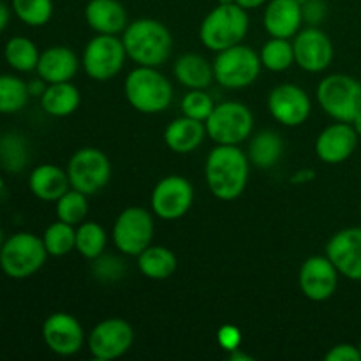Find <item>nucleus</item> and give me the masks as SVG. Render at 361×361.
I'll use <instances>...</instances> for the list:
<instances>
[{"label": "nucleus", "mask_w": 361, "mask_h": 361, "mask_svg": "<svg viewBox=\"0 0 361 361\" xmlns=\"http://www.w3.org/2000/svg\"><path fill=\"white\" fill-rule=\"evenodd\" d=\"M249 157L236 145H219L208 154L204 178L217 200L233 201L242 196L249 180Z\"/></svg>", "instance_id": "f257e3e1"}, {"label": "nucleus", "mask_w": 361, "mask_h": 361, "mask_svg": "<svg viewBox=\"0 0 361 361\" xmlns=\"http://www.w3.org/2000/svg\"><path fill=\"white\" fill-rule=\"evenodd\" d=\"M127 56L140 66L159 67L169 59L173 49L171 32L164 23L141 18L126 27L122 35Z\"/></svg>", "instance_id": "f03ea898"}, {"label": "nucleus", "mask_w": 361, "mask_h": 361, "mask_svg": "<svg viewBox=\"0 0 361 361\" xmlns=\"http://www.w3.org/2000/svg\"><path fill=\"white\" fill-rule=\"evenodd\" d=\"M249 30V14L238 4H219L204 16L200 39L212 51H224L240 44Z\"/></svg>", "instance_id": "7ed1b4c3"}, {"label": "nucleus", "mask_w": 361, "mask_h": 361, "mask_svg": "<svg viewBox=\"0 0 361 361\" xmlns=\"http://www.w3.org/2000/svg\"><path fill=\"white\" fill-rule=\"evenodd\" d=\"M126 99L136 111L154 115L171 104L173 87L155 67L140 66L130 71L123 83Z\"/></svg>", "instance_id": "20e7f679"}, {"label": "nucleus", "mask_w": 361, "mask_h": 361, "mask_svg": "<svg viewBox=\"0 0 361 361\" xmlns=\"http://www.w3.org/2000/svg\"><path fill=\"white\" fill-rule=\"evenodd\" d=\"M42 238L21 231L9 236L0 249V270L14 281H23L37 274L48 257Z\"/></svg>", "instance_id": "39448f33"}, {"label": "nucleus", "mask_w": 361, "mask_h": 361, "mask_svg": "<svg viewBox=\"0 0 361 361\" xmlns=\"http://www.w3.org/2000/svg\"><path fill=\"white\" fill-rule=\"evenodd\" d=\"M317 102L337 122H349L361 111V83L349 74H330L317 85Z\"/></svg>", "instance_id": "423d86ee"}, {"label": "nucleus", "mask_w": 361, "mask_h": 361, "mask_svg": "<svg viewBox=\"0 0 361 361\" xmlns=\"http://www.w3.org/2000/svg\"><path fill=\"white\" fill-rule=\"evenodd\" d=\"M207 134L219 145H240L250 136L254 116L245 104L236 101L221 102L204 120Z\"/></svg>", "instance_id": "0eeeda50"}, {"label": "nucleus", "mask_w": 361, "mask_h": 361, "mask_svg": "<svg viewBox=\"0 0 361 361\" xmlns=\"http://www.w3.org/2000/svg\"><path fill=\"white\" fill-rule=\"evenodd\" d=\"M214 66V78L226 88H245L256 81L261 71V59L252 48L242 42L219 51Z\"/></svg>", "instance_id": "6e6552de"}, {"label": "nucleus", "mask_w": 361, "mask_h": 361, "mask_svg": "<svg viewBox=\"0 0 361 361\" xmlns=\"http://www.w3.org/2000/svg\"><path fill=\"white\" fill-rule=\"evenodd\" d=\"M67 175L73 189L92 196L108 185L111 178V164L104 152L87 147L78 150L69 159Z\"/></svg>", "instance_id": "1a4fd4ad"}, {"label": "nucleus", "mask_w": 361, "mask_h": 361, "mask_svg": "<svg viewBox=\"0 0 361 361\" xmlns=\"http://www.w3.org/2000/svg\"><path fill=\"white\" fill-rule=\"evenodd\" d=\"M154 238V219L145 208L129 207L116 217L113 226V242L120 252L140 256Z\"/></svg>", "instance_id": "9d476101"}, {"label": "nucleus", "mask_w": 361, "mask_h": 361, "mask_svg": "<svg viewBox=\"0 0 361 361\" xmlns=\"http://www.w3.org/2000/svg\"><path fill=\"white\" fill-rule=\"evenodd\" d=\"M126 46L116 35L97 34L83 51L85 73L95 81H108L122 71Z\"/></svg>", "instance_id": "9b49d317"}, {"label": "nucleus", "mask_w": 361, "mask_h": 361, "mask_svg": "<svg viewBox=\"0 0 361 361\" xmlns=\"http://www.w3.org/2000/svg\"><path fill=\"white\" fill-rule=\"evenodd\" d=\"M194 201V189L187 178L169 175L162 178L152 192V210L164 221H176L190 210Z\"/></svg>", "instance_id": "f8f14e48"}, {"label": "nucleus", "mask_w": 361, "mask_h": 361, "mask_svg": "<svg viewBox=\"0 0 361 361\" xmlns=\"http://www.w3.org/2000/svg\"><path fill=\"white\" fill-rule=\"evenodd\" d=\"M134 341V331L126 319L109 317L101 321L88 335V349L95 360L109 361L126 355Z\"/></svg>", "instance_id": "ddd939ff"}, {"label": "nucleus", "mask_w": 361, "mask_h": 361, "mask_svg": "<svg viewBox=\"0 0 361 361\" xmlns=\"http://www.w3.org/2000/svg\"><path fill=\"white\" fill-rule=\"evenodd\" d=\"M268 109L277 122L286 127H298L307 122L312 104L303 88L284 83L275 87L268 95Z\"/></svg>", "instance_id": "4468645a"}, {"label": "nucleus", "mask_w": 361, "mask_h": 361, "mask_svg": "<svg viewBox=\"0 0 361 361\" xmlns=\"http://www.w3.org/2000/svg\"><path fill=\"white\" fill-rule=\"evenodd\" d=\"M293 49L295 62L307 73H321L334 60V44L330 37L314 25L295 35Z\"/></svg>", "instance_id": "2eb2a0df"}, {"label": "nucleus", "mask_w": 361, "mask_h": 361, "mask_svg": "<svg viewBox=\"0 0 361 361\" xmlns=\"http://www.w3.org/2000/svg\"><path fill=\"white\" fill-rule=\"evenodd\" d=\"M42 338L55 355L73 356L83 348L85 334L76 317L66 312H55L42 323Z\"/></svg>", "instance_id": "dca6fc26"}, {"label": "nucleus", "mask_w": 361, "mask_h": 361, "mask_svg": "<svg viewBox=\"0 0 361 361\" xmlns=\"http://www.w3.org/2000/svg\"><path fill=\"white\" fill-rule=\"evenodd\" d=\"M326 257L349 281L361 282V228H345L335 233L326 245Z\"/></svg>", "instance_id": "f3484780"}, {"label": "nucleus", "mask_w": 361, "mask_h": 361, "mask_svg": "<svg viewBox=\"0 0 361 361\" xmlns=\"http://www.w3.org/2000/svg\"><path fill=\"white\" fill-rule=\"evenodd\" d=\"M338 271L328 257L312 256L300 268V289L312 302H324L337 291Z\"/></svg>", "instance_id": "a211bd4d"}, {"label": "nucleus", "mask_w": 361, "mask_h": 361, "mask_svg": "<svg viewBox=\"0 0 361 361\" xmlns=\"http://www.w3.org/2000/svg\"><path fill=\"white\" fill-rule=\"evenodd\" d=\"M358 134L349 122H337L326 127L316 140V155L326 164H341L355 154Z\"/></svg>", "instance_id": "6ab92c4d"}, {"label": "nucleus", "mask_w": 361, "mask_h": 361, "mask_svg": "<svg viewBox=\"0 0 361 361\" xmlns=\"http://www.w3.org/2000/svg\"><path fill=\"white\" fill-rule=\"evenodd\" d=\"M302 23L303 13L298 0H270L267 4L263 25L271 37H295Z\"/></svg>", "instance_id": "aec40b11"}, {"label": "nucleus", "mask_w": 361, "mask_h": 361, "mask_svg": "<svg viewBox=\"0 0 361 361\" xmlns=\"http://www.w3.org/2000/svg\"><path fill=\"white\" fill-rule=\"evenodd\" d=\"M85 20L97 34L116 35L126 30L127 11L118 0H90L85 7Z\"/></svg>", "instance_id": "412c9836"}, {"label": "nucleus", "mask_w": 361, "mask_h": 361, "mask_svg": "<svg viewBox=\"0 0 361 361\" xmlns=\"http://www.w3.org/2000/svg\"><path fill=\"white\" fill-rule=\"evenodd\" d=\"M35 71L48 85L71 81L78 71V56L67 46H51L41 53Z\"/></svg>", "instance_id": "4be33fe9"}, {"label": "nucleus", "mask_w": 361, "mask_h": 361, "mask_svg": "<svg viewBox=\"0 0 361 361\" xmlns=\"http://www.w3.org/2000/svg\"><path fill=\"white\" fill-rule=\"evenodd\" d=\"M69 187L67 171L55 164L37 166L28 176V189L41 201H56L69 190Z\"/></svg>", "instance_id": "5701e85b"}, {"label": "nucleus", "mask_w": 361, "mask_h": 361, "mask_svg": "<svg viewBox=\"0 0 361 361\" xmlns=\"http://www.w3.org/2000/svg\"><path fill=\"white\" fill-rule=\"evenodd\" d=\"M207 136V127L201 120L189 118L183 115L166 127L164 141L175 154H190L203 143Z\"/></svg>", "instance_id": "b1692460"}, {"label": "nucleus", "mask_w": 361, "mask_h": 361, "mask_svg": "<svg viewBox=\"0 0 361 361\" xmlns=\"http://www.w3.org/2000/svg\"><path fill=\"white\" fill-rule=\"evenodd\" d=\"M81 95L80 90L74 87L71 81H62V83H51L46 87L41 95V106L48 115L63 118L69 116L80 108Z\"/></svg>", "instance_id": "393cba45"}, {"label": "nucleus", "mask_w": 361, "mask_h": 361, "mask_svg": "<svg viewBox=\"0 0 361 361\" xmlns=\"http://www.w3.org/2000/svg\"><path fill=\"white\" fill-rule=\"evenodd\" d=\"M175 76L183 87L190 90H203L212 83V80H215L214 66L196 53H187L176 60Z\"/></svg>", "instance_id": "a878e982"}, {"label": "nucleus", "mask_w": 361, "mask_h": 361, "mask_svg": "<svg viewBox=\"0 0 361 361\" xmlns=\"http://www.w3.org/2000/svg\"><path fill=\"white\" fill-rule=\"evenodd\" d=\"M137 268L152 281H166L176 270V256L161 245H150L137 256Z\"/></svg>", "instance_id": "bb28decb"}, {"label": "nucleus", "mask_w": 361, "mask_h": 361, "mask_svg": "<svg viewBox=\"0 0 361 361\" xmlns=\"http://www.w3.org/2000/svg\"><path fill=\"white\" fill-rule=\"evenodd\" d=\"M282 150H284V143H282L281 136L274 130H263L252 137L247 157L256 168L268 169L277 164Z\"/></svg>", "instance_id": "cd10ccee"}, {"label": "nucleus", "mask_w": 361, "mask_h": 361, "mask_svg": "<svg viewBox=\"0 0 361 361\" xmlns=\"http://www.w3.org/2000/svg\"><path fill=\"white\" fill-rule=\"evenodd\" d=\"M39 56L41 53L34 41L23 37V35H14L4 46V59H6L7 66L13 67L18 73H30V71L37 69Z\"/></svg>", "instance_id": "c85d7f7f"}, {"label": "nucleus", "mask_w": 361, "mask_h": 361, "mask_svg": "<svg viewBox=\"0 0 361 361\" xmlns=\"http://www.w3.org/2000/svg\"><path fill=\"white\" fill-rule=\"evenodd\" d=\"M28 85L14 74H0V115H13L27 106Z\"/></svg>", "instance_id": "c756f323"}, {"label": "nucleus", "mask_w": 361, "mask_h": 361, "mask_svg": "<svg viewBox=\"0 0 361 361\" xmlns=\"http://www.w3.org/2000/svg\"><path fill=\"white\" fill-rule=\"evenodd\" d=\"M261 66L267 67L271 73H282L289 69L295 62V49L289 39L274 37L261 48L259 53Z\"/></svg>", "instance_id": "7c9ffc66"}, {"label": "nucleus", "mask_w": 361, "mask_h": 361, "mask_svg": "<svg viewBox=\"0 0 361 361\" xmlns=\"http://www.w3.org/2000/svg\"><path fill=\"white\" fill-rule=\"evenodd\" d=\"M28 148L21 134L7 133L0 137V166L9 173H18L27 166Z\"/></svg>", "instance_id": "2f4dec72"}, {"label": "nucleus", "mask_w": 361, "mask_h": 361, "mask_svg": "<svg viewBox=\"0 0 361 361\" xmlns=\"http://www.w3.org/2000/svg\"><path fill=\"white\" fill-rule=\"evenodd\" d=\"M42 242H44L49 256H67L71 250L76 249V231L67 222L56 221L46 228L44 235H42Z\"/></svg>", "instance_id": "473e14b6"}, {"label": "nucleus", "mask_w": 361, "mask_h": 361, "mask_svg": "<svg viewBox=\"0 0 361 361\" xmlns=\"http://www.w3.org/2000/svg\"><path fill=\"white\" fill-rule=\"evenodd\" d=\"M108 236L97 222H83L76 231V250L87 259H95L106 249Z\"/></svg>", "instance_id": "72a5a7b5"}, {"label": "nucleus", "mask_w": 361, "mask_h": 361, "mask_svg": "<svg viewBox=\"0 0 361 361\" xmlns=\"http://www.w3.org/2000/svg\"><path fill=\"white\" fill-rule=\"evenodd\" d=\"M13 11L21 23L42 27L53 16V0H11Z\"/></svg>", "instance_id": "f704fd0d"}, {"label": "nucleus", "mask_w": 361, "mask_h": 361, "mask_svg": "<svg viewBox=\"0 0 361 361\" xmlns=\"http://www.w3.org/2000/svg\"><path fill=\"white\" fill-rule=\"evenodd\" d=\"M88 214L87 194L76 189H69L62 197L56 200V217L59 221L67 222L71 226L81 224Z\"/></svg>", "instance_id": "c9c22d12"}, {"label": "nucleus", "mask_w": 361, "mask_h": 361, "mask_svg": "<svg viewBox=\"0 0 361 361\" xmlns=\"http://www.w3.org/2000/svg\"><path fill=\"white\" fill-rule=\"evenodd\" d=\"M214 108V101H212L210 95L203 90H190L189 94H185V97L182 99L183 115L194 120H201V122H204V120L210 116Z\"/></svg>", "instance_id": "e433bc0d"}, {"label": "nucleus", "mask_w": 361, "mask_h": 361, "mask_svg": "<svg viewBox=\"0 0 361 361\" xmlns=\"http://www.w3.org/2000/svg\"><path fill=\"white\" fill-rule=\"evenodd\" d=\"M123 274V264L122 261L116 259V257H95L94 263V275L101 281H115L120 279V275Z\"/></svg>", "instance_id": "4c0bfd02"}, {"label": "nucleus", "mask_w": 361, "mask_h": 361, "mask_svg": "<svg viewBox=\"0 0 361 361\" xmlns=\"http://www.w3.org/2000/svg\"><path fill=\"white\" fill-rule=\"evenodd\" d=\"M326 361H361L360 348L353 344H337L326 353Z\"/></svg>", "instance_id": "58836bf2"}, {"label": "nucleus", "mask_w": 361, "mask_h": 361, "mask_svg": "<svg viewBox=\"0 0 361 361\" xmlns=\"http://www.w3.org/2000/svg\"><path fill=\"white\" fill-rule=\"evenodd\" d=\"M302 13H303V20L309 21L310 25L316 27L321 20L326 14V6H324L323 0H305L302 4Z\"/></svg>", "instance_id": "ea45409f"}, {"label": "nucleus", "mask_w": 361, "mask_h": 361, "mask_svg": "<svg viewBox=\"0 0 361 361\" xmlns=\"http://www.w3.org/2000/svg\"><path fill=\"white\" fill-rule=\"evenodd\" d=\"M221 344L224 345V348L233 349V351H235L236 345L240 344V331L235 330V328H231V326L222 328V330H221Z\"/></svg>", "instance_id": "a19ab883"}, {"label": "nucleus", "mask_w": 361, "mask_h": 361, "mask_svg": "<svg viewBox=\"0 0 361 361\" xmlns=\"http://www.w3.org/2000/svg\"><path fill=\"white\" fill-rule=\"evenodd\" d=\"M44 83H46V81L41 80V78H39V80H35V81H32V83H27L28 85V94H30V95H37V97H41L42 92L46 90Z\"/></svg>", "instance_id": "79ce46f5"}, {"label": "nucleus", "mask_w": 361, "mask_h": 361, "mask_svg": "<svg viewBox=\"0 0 361 361\" xmlns=\"http://www.w3.org/2000/svg\"><path fill=\"white\" fill-rule=\"evenodd\" d=\"M9 20H11V9L6 6V2L0 0V32L9 25Z\"/></svg>", "instance_id": "37998d69"}, {"label": "nucleus", "mask_w": 361, "mask_h": 361, "mask_svg": "<svg viewBox=\"0 0 361 361\" xmlns=\"http://www.w3.org/2000/svg\"><path fill=\"white\" fill-rule=\"evenodd\" d=\"M236 4H238L240 7H243V9H257V7L264 6V4L268 2V0H235Z\"/></svg>", "instance_id": "c03bdc74"}, {"label": "nucleus", "mask_w": 361, "mask_h": 361, "mask_svg": "<svg viewBox=\"0 0 361 361\" xmlns=\"http://www.w3.org/2000/svg\"><path fill=\"white\" fill-rule=\"evenodd\" d=\"M351 126L355 127L356 134H358V136L361 137V111L358 113V115H356V118L353 120V122H351Z\"/></svg>", "instance_id": "a18cd8bd"}, {"label": "nucleus", "mask_w": 361, "mask_h": 361, "mask_svg": "<svg viewBox=\"0 0 361 361\" xmlns=\"http://www.w3.org/2000/svg\"><path fill=\"white\" fill-rule=\"evenodd\" d=\"M4 242H6V240H4V231H2V228H0V249H2Z\"/></svg>", "instance_id": "49530a36"}, {"label": "nucleus", "mask_w": 361, "mask_h": 361, "mask_svg": "<svg viewBox=\"0 0 361 361\" xmlns=\"http://www.w3.org/2000/svg\"><path fill=\"white\" fill-rule=\"evenodd\" d=\"M219 4H235V0H219Z\"/></svg>", "instance_id": "de8ad7c7"}, {"label": "nucleus", "mask_w": 361, "mask_h": 361, "mask_svg": "<svg viewBox=\"0 0 361 361\" xmlns=\"http://www.w3.org/2000/svg\"><path fill=\"white\" fill-rule=\"evenodd\" d=\"M358 348H360V353H361V342H360V345H358Z\"/></svg>", "instance_id": "09e8293b"}, {"label": "nucleus", "mask_w": 361, "mask_h": 361, "mask_svg": "<svg viewBox=\"0 0 361 361\" xmlns=\"http://www.w3.org/2000/svg\"><path fill=\"white\" fill-rule=\"evenodd\" d=\"M360 214H361V203H360Z\"/></svg>", "instance_id": "8fccbe9b"}]
</instances>
